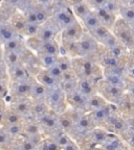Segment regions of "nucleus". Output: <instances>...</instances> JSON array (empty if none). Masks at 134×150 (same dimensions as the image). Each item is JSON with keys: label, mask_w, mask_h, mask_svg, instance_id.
Wrapping results in <instances>:
<instances>
[{"label": "nucleus", "mask_w": 134, "mask_h": 150, "mask_svg": "<svg viewBox=\"0 0 134 150\" xmlns=\"http://www.w3.org/2000/svg\"><path fill=\"white\" fill-rule=\"evenodd\" d=\"M72 70L79 79H90L99 82L104 78L103 67L95 59L86 57H73Z\"/></svg>", "instance_id": "nucleus-1"}, {"label": "nucleus", "mask_w": 134, "mask_h": 150, "mask_svg": "<svg viewBox=\"0 0 134 150\" xmlns=\"http://www.w3.org/2000/svg\"><path fill=\"white\" fill-rule=\"evenodd\" d=\"M97 93L107 102L116 106L124 100V98L126 96L125 90L115 87V86H112L111 83L107 82L104 78L97 82Z\"/></svg>", "instance_id": "nucleus-2"}, {"label": "nucleus", "mask_w": 134, "mask_h": 150, "mask_svg": "<svg viewBox=\"0 0 134 150\" xmlns=\"http://www.w3.org/2000/svg\"><path fill=\"white\" fill-rule=\"evenodd\" d=\"M46 103L49 110L58 115H61L69 108L66 94L61 87L48 89L46 96Z\"/></svg>", "instance_id": "nucleus-3"}, {"label": "nucleus", "mask_w": 134, "mask_h": 150, "mask_svg": "<svg viewBox=\"0 0 134 150\" xmlns=\"http://www.w3.org/2000/svg\"><path fill=\"white\" fill-rule=\"evenodd\" d=\"M37 121L42 129L45 138H56L58 134L64 132L60 125L59 115L54 112L52 110H48L45 115L39 118Z\"/></svg>", "instance_id": "nucleus-4"}, {"label": "nucleus", "mask_w": 134, "mask_h": 150, "mask_svg": "<svg viewBox=\"0 0 134 150\" xmlns=\"http://www.w3.org/2000/svg\"><path fill=\"white\" fill-rule=\"evenodd\" d=\"M112 33L115 35L118 42L125 47L130 53V51L134 48V38L133 33H132L131 25L124 21L122 18H118L112 29Z\"/></svg>", "instance_id": "nucleus-5"}, {"label": "nucleus", "mask_w": 134, "mask_h": 150, "mask_svg": "<svg viewBox=\"0 0 134 150\" xmlns=\"http://www.w3.org/2000/svg\"><path fill=\"white\" fill-rule=\"evenodd\" d=\"M34 79H35V77H33L29 80H26V81L9 82V96L5 99L6 102L9 103L15 100L31 98V90Z\"/></svg>", "instance_id": "nucleus-6"}, {"label": "nucleus", "mask_w": 134, "mask_h": 150, "mask_svg": "<svg viewBox=\"0 0 134 150\" xmlns=\"http://www.w3.org/2000/svg\"><path fill=\"white\" fill-rule=\"evenodd\" d=\"M84 33H85L84 26L82 25V23L79 20H77L71 25L64 28L63 30L61 31V33H60L61 46L67 47L69 45H72L75 43H77L82 38Z\"/></svg>", "instance_id": "nucleus-7"}, {"label": "nucleus", "mask_w": 134, "mask_h": 150, "mask_svg": "<svg viewBox=\"0 0 134 150\" xmlns=\"http://www.w3.org/2000/svg\"><path fill=\"white\" fill-rule=\"evenodd\" d=\"M22 137L27 140L32 141L35 144L39 146V144L42 142L45 138L43 134V131L41 129L38 121L33 118L25 119L23 121V126H22Z\"/></svg>", "instance_id": "nucleus-8"}, {"label": "nucleus", "mask_w": 134, "mask_h": 150, "mask_svg": "<svg viewBox=\"0 0 134 150\" xmlns=\"http://www.w3.org/2000/svg\"><path fill=\"white\" fill-rule=\"evenodd\" d=\"M109 134V131L102 127H95L90 131L88 136L81 142L79 145L80 147H100L106 141L107 137Z\"/></svg>", "instance_id": "nucleus-9"}, {"label": "nucleus", "mask_w": 134, "mask_h": 150, "mask_svg": "<svg viewBox=\"0 0 134 150\" xmlns=\"http://www.w3.org/2000/svg\"><path fill=\"white\" fill-rule=\"evenodd\" d=\"M60 33H61V29L54 22V19H48L45 23L40 25L39 31L35 38L38 40L46 42V41L57 40V37L60 35Z\"/></svg>", "instance_id": "nucleus-10"}, {"label": "nucleus", "mask_w": 134, "mask_h": 150, "mask_svg": "<svg viewBox=\"0 0 134 150\" xmlns=\"http://www.w3.org/2000/svg\"><path fill=\"white\" fill-rule=\"evenodd\" d=\"M104 79L107 82L120 89H126L128 76L126 69H103Z\"/></svg>", "instance_id": "nucleus-11"}, {"label": "nucleus", "mask_w": 134, "mask_h": 150, "mask_svg": "<svg viewBox=\"0 0 134 150\" xmlns=\"http://www.w3.org/2000/svg\"><path fill=\"white\" fill-rule=\"evenodd\" d=\"M9 108H12L15 112H17L21 118L29 119L32 118V106H33V100L31 98L28 99H20L15 100L7 103Z\"/></svg>", "instance_id": "nucleus-12"}, {"label": "nucleus", "mask_w": 134, "mask_h": 150, "mask_svg": "<svg viewBox=\"0 0 134 150\" xmlns=\"http://www.w3.org/2000/svg\"><path fill=\"white\" fill-rule=\"evenodd\" d=\"M9 82H21L29 80L34 77L29 70L24 64L15 66L12 68H9Z\"/></svg>", "instance_id": "nucleus-13"}, {"label": "nucleus", "mask_w": 134, "mask_h": 150, "mask_svg": "<svg viewBox=\"0 0 134 150\" xmlns=\"http://www.w3.org/2000/svg\"><path fill=\"white\" fill-rule=\"evenodd\" d=\"M66 97H67V103H68L69 108L86 112V105H87L88 97L85 96L83 93H81L79 91V89L67 94Z\"/></svg>", "instance_id": "nucleus-14"}, {"label": "nucleus", "mask_w": 134, "mask_h": 150, "mask_svg": "<svg viewBox=\"0 0 134 150\" xmlns=\"http://www.w3.org/2000/svg\"><path fill=\"white\" fill-rule=\"evenodd\" d=\"M54 20L58 26L60 27L61 31L63 30L64 28L68 27L69 25L75 22L78 19L75 18V16L73 15L72 11L68 8H61L58 12L54 13V17L52 18Z\"/></svg>", "instance_id": "nucleus-15"}, {"label": "nucleus", "mask_w": 134, "mask_h": 150, "mask_svg": "<svg viewBox=\"0 0 134 150\" xmlns=\"http://www.w3.org/2000/svg\"><path fill=\"white\" fill-rule=\"evenodd\" d=\"M101 148L103 150H130L129 146L122 137L111 132H109L106 141L104 142Z\"/></svg>", "instance_id": "nucleus-16"}, {"label": "nucleus", "mask_w": 134, "mask_h": 150, "mask_svg": "<svg viewBox=\"0 0 134 150\" xmlns=\"http://www.w3.org/2000/svg\"><path fill=\"white\" fill-rule=\"evenodd\" d=\"M93 9L95 11V13H97L102 25L105 26L106 28H108V29H110V30L112 31L113 27H114L116 21H118V17L116 16V15L110 13L109 11H107L105 7H95V8H93Z\"/></svg>", "instance_id": "nucleus-17"}, {"label": "nucleus", "mask_w": 134, "mask_h": 150, "mask_svg": "<svg viewBox=\"0 0 134 150\" xmlns=\"http://www.w3.org/2000/svg\"><path fill=\"white\" fill-rule=\"evenodd\" d=\"M78 83H79V77L75 73L73 70L67 71L63 74V78L61 81V88L65 94L71 93V92L78 90Z\"/></svg>", "instance_id": "nucleus-18"}, {"label": "nucleus", "mask_w": 134, "mask_h": 150, "mask_svg": "<svg viewBox=\"0 0 134 150\" xmlns=\"http://www.w3.org/2000/svg\"><path fill=\"white\" fill-rule=\"evenodd\" d=\"M34 77L36 78V80H37L38 82H40L41 84H43L45 88H47V89H52V88H56V87H61L60 82L57 79H54L52 75H50V73L44 68L39 69Z\"/></svg>", "instance_id": "nucleus-19"}, {"label": "nucleus", "mask_w": 134, "mask_h": 150, "mask_svg": "<svg viewBox=\"0 0 134 150\" xmlns=\"http://www.w3.org/2000/svg\"><path fill=\"white\" fill-rule=\"evenodd\" d=\"M19 37H22V35H20L17 33V30L11 23L4 22V23L0 24V42L2 44H5V43L14 40V39H17Z\"/></svg>", "instance_id": "nucleus-20"}, {"label": "nucleus", "mask_w": 134, "mask_h": 150, "mask_svg": "<svg viewBox=\"0 0 134 150\" xmlns=\"http://www.w3.org/2000/svg\"><path fill=\"white\" fill-rule=\"evenodd\" d=\"M80 22L82 23V25L84 26L85 30L88 31L89 33H92L93 30H95L100 26H102L101 21H100L99 17H97V13H95L94 9H92L91 12L88 13Z\"/></svg>", "instance_id": "nucleus-21"}, {"label": "nucleus", "mask_w": 134, "mask_h": 150, "mask_svg": "<svg viewBox=\"0 0 134 150\" xmlns=\"http://www.w3.org/2000/svg\"><path fill=\"white\" fill-rule=\"evenodd\" d=\"M48 89L45 88L43 84L38 82L36 78L34 79L31 90V99L33 101H46V96Z\"/></svg>", "instance_id": "nucleus-22"}, {"label": "nucleus", "mask_w": 134, "mask_h": 150, "mask_svg": "<svg viewBox=\"0 0 134 150\" xmlns=\"http://www.w3.org/2000/svg\"><path fill=\"white\" fill-rule=\"evenodd\" d=\"M97 83L94 82L93 80L90 79H79L78 83V89L81 93H83L85 96H87L88 98L95 94H97Z\"/></svg>", "instance_id": "nucleus-23"}, {"label": "nucleus", "mask_w": 134, "mask_h": 150, "mask_svg": "<svg viewBox=\"0 0 134 150\" xmlns=\"http://www.w3.org/2000/svg\"><path fill=\"white\" fill-rule=\"evenodd\" d=\"M107 104H109V103L97 93L88 98L87 105H86V112H88V114L93 112L95 110H100V108H104V106H106Z\"/></svg>", "instance_id": "nucleus-24"}, {"label": "nucleus", "mask_w": 134, "mask_h": 150, "mask_svg": "<svg viewBox=\"0 0 134 150\" xmlns=\"http://www.w3.org/2000/svg\"><path fill=\"white\" fill-rule=\"evenodd\" d=\"M71 7H72L71 11H72L73 15H75V18L78 19L79 21H81L88 13H90L92 11L90 4L86 1V0H83V1H81V2L72 5Z\"/></svg>", "instance_id": "nucleus-25"}, {"label": "nucleus", "mask_w": 134, "mask_h": 150, "mask_svg": "<svg viewBox=\"0 0 134 150\" xmlns=\"http://www.w3.org/2000/svg\"><path fill=\"white\" fill-rule=\"evenodd\" d=\"M39 59L41 67L44 69H48L52 66L57 65V62L60 55H50V54H36Z\"/></svg>", "instance_id": "nucleus-26"}, {"label": "nucleus", "mask_w": 134, "mask_h": 150, "mask_svg": "<svg viewBox=\"0 0 134 150\" xmlns=\"http://www.w3.org/2000/svg\"><path fill=\"white\" fill-rule=\"evenodd\" d=\"M120 15L122 16L120 18H122L124 21H126L131 26L134 25V8L133 7H131L128 4H124V3H123L122 6H120Z\"/></svg>", "instance_id": "nucleus-27"}, {"label": "nucleus", "mask_w": 134, "mask_h": 150, "mask_svg": "<svg viewBox=\"0 0 134 150\" xmlns=\"http://www.w3.org/2000/svg\"><path fill=\"white\" fill-rule=\"evenodd\" d=\"M38 150H62L60 145L58 144L56 140L54 138H44L42 140Z\"/></svg>", "instance_id": "nucleus-28"}, {"label": "nucleus", "mask_w": 134, "mask_h": 150, "mask_svg": "<svg viewBox=\"0 0 134 150\" xmlns=\"http://www.w3.org/2000/svg\"><path fill=\"white\" fill-rule=\"evenodd\" d=\"M122 4L123 3L120 2V0H107L106 3L102 7H105L107 11H109L110 13H112V14L118 16V15H120Z\"/></svg>", "instance_id": "nucleus-29"}, {"label": "nucleus", "mask_w": 134, "mask_h": 150, "mask_svg": "<svg viewBox=\"0 0 134 150\" xmlns=\"http://www.w3.org/2000/svg\"><path fill=\"white\" fill-rule=\"evenodd\" d=\"M123 118L125 119L126 124H127L128 128L130 130L134 131V110H131L129 112H126V114H123Z\"/></svg>", "instance_id": "nucleus-30"}, {"label": "nucleus", "mask_w": 134, "mask_h": 150, "mask_svg": "<svg viewBox=\"0 0 134 150\" xmlns=\"http://www.w3.org/2000/svg\"><path fill=\"white\" fill-rule=\"evenodd\" d=\"M125 91H126V94H127V96L134 102V79L128 77Z\"/></svg>", "instance_id": "nucleus-31"}, {"label": "nucleus", "mask_w": 134, "mask_h": 150, "mask_svg": "<svg viewBox=\"0 0 134 150\" xmlns=\"http://www.w3.org/2000/svg\"><path fill=\"white\" fill-rule=\"evenodd\" d=\"M126 73L128 77L134 79V57H131L130 55L126 65Z\"/></svg>", "instance_id": "nucleus-32"}, {"label": "nucleus", "mask_w": 134, "mask_h": 150, "mask_svg": "<svg viewBox=\"0 0 134 150\" xmlns=\"http://www.w3.org/2000/svg\"><path fill=\"white\" fill-rule=\"evenodd\" d=\"M0 79H9V70L3 59H0Z\"/></svg>", "instance_id": "nucleus-33"}, {"label": "nucleus", "mask_w": 134, "mask_h": 150, "mask_svg": "<svg viewBox=\"0 0 134 150\" xmlns=\"http://www.w3.org/2000/svg\"><path fill=\"white\" fill-rule=\"evenodd\" d=\"M62 150H81V147L75 141H73L72 139L67 142L66 144H64L63 146L61 147Z\"/></svg>", "instance_id": "nucleus-34"}, {"label": "nucleus", "mask_w": 134, "mask_h": 150, "mask_svg": "<svg viewBox=\"0 0 134 150\" xmlns=\"http://www.w3.org/2000/svg\"><path fill=\"white\" fill-rule=\"evenodd\" d=\"M38 4H40L42 7H48L52 3L54 0H36Z\"/></svg>", "instance_id": "nucleus-35"}, {"label": "nucleus", "mask_w": 134, "mask_h": 150, "mask_svg": "<svg viewBox=\"0 0 134 150\" xmlns=\"http://www.w3.org/2000/svg\"><path fill=\"white\" fill-rule=\"evenodd\" d=\"M81 1H83V0H66V2H68L71 6H72V5H75V4H77V3L81 2Z\"/></svg>", "instance_id": "nucleus-36"}, {"label": "nucleus", "mask_w": 134, "mask_h": 150, "mask_svg": "<svg viewBox=\"0 0 134 150\" xmlns=\"http://www.w3.org/2000/svg\"><path fill=\"white\" fill-rule=\"evenodd\" d=\"M127 4L130 5V6L133 7V8H134V0H129V2H128Z\"/></svg>", "instance_id": "nucleus-37"}, {"label": "nucleus", "mask_w": 134, "mask_h": 150, "mask_svg": "<svg viewBox=\"0 0 134 150\" xmlns=\"http://www.w3.org/2000/svg\"><path fill=\"white\" fill-rule=\"evenodd\" d=\"M129 55H130V56H131V57H134V48H133V49H132V50H131V51H130Z\"/></svg>", "instance_id": "nucleus-38"}, {"label": "nucleus", "mask_w": 134, "mask_h": 150, "mask_svg": "<svg viewBox=\"0 0 134 150\" xmlns=\"http://www.w3.org/2000/svg\"><path fill=\"white\" fill-rule=\"evenodd\" d=\"M120 1L122 3H124V4H127V3L129 2V0H120Z\"/></svg>", "instance_id": "nucleus-39"}, {"label": "nucleus", "mask_w": 134, "mask_h": 150, "mask_svg": "<svg viewBox=\"0 0 134 150\" xmlns=\"http://www.w3.org/2000/svg\"><path fill=\"white\" fill-rule=\"evenodd\" d=\"M131 27H132V33H133V38H134V25L131 26Z\"/></svg>", "instance_id": "nucleus-40"}]
</instances>
